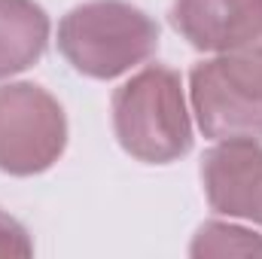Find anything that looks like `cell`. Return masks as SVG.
I'll list each match as a JSON object with an SVG mask.
<instances>
[{"mask_svg": "<svg viewBox=\"0 0 262 259\" xmlns=\"http://www.w3.org/2000/svg\"><path fill=\"white\" fill-rule=\"evenodd\" d=\"M116 137L140 162L165 165L192 146V128L180 92V76L168 67H146L113 98Z\"/></svg>", "mask_w": 262, "mask_h": 259, "instance_id": "cell-2", "label": "cell"}, {"mask_svg": "<svg viewBox=\"0 0 262 259\" xmlns=\"http://www.w3.org/2000/svg\"><path fill=\"white\" fill-rule=\"evenodd\" d=\"M159 46L149 15L122 0H92L70 9L58 28V49L79 73L110 79L146 61Z\"/></svg>", "mask_w": 262, "mask_h": 259, "instance_id": "cell-1", "label": "cell"}, {"mask_svg": "<svg viewBox=\"0 0 262 259\" xmlns=\"http://www.w3.org/2000/svg\"><path fill=\"white\" fill-rule=\"evenodd\" d=\"M256 253H262V235L223 223H207L192 244V256H256Z\"/></svg>", "mask_w": 262, "mask_h": 259, "instance_id": "cell-8", "label": "cell"}, {"mask_svg": "<svg viewBox=\"0 0 262 259\" xmlns=\"http://www.w3.org/2000/svg\"><path fill=\"white\" fill-rule=\"evenodd\" d=\"M64 146L61 107L40 85H0V171L37 174Z\"/></svg>", "mask_w": 262, "mask_h": 259, "instance_id": "cell-4", "label": "cell"}, {"mask_svg": "<svg viewBox=\"0 0 262 259\" xmlns=\"http://www.w3.org/2000/svg\"><path fill=\"white\" fill-rule=\"evenodd\" d=\"M28 253H31V241L25 229L6 213H0V256H28Z\"/></svg>", "mask_w": 262, "mask_h": 259, "instance_id": "cell-9", "label": "cell"}, {"mask_svg": "<svg viewBox=\"0 0 262 259\" xmlns=\"http://www.w3.org/2000/svg\"><path fill=\"white\" fill-rule=\"evenodd\" d=\"M171 18L207 52H241L262 40V0H177Z\"/></svg>", "mask_w": 262, "mask_h": 259, "instance_id": "cell-5", "label": "cell"}, {"mask_svg": "<svg viewBox=\"0 0 262 259\" xmlns=\"http://www.w3.org/2000/svg\"><path fill=\"white\" fill-rule=\"evenodd\" d=\"M201 177L213 210L262 223V146L256 140H226L210 149Z\"/></svg>", "mask_w": 262, "mask_h": 259, "instance_id": "cell-6", "label": "cell"}, {"mask_svg": "<svg viewBox=\"0 0 262 259\" xmlns=\"http://www.w3.org/2000/svg\"><path fill=\"white\" fill-rule=\"evenodd\" d=\"M198 125L216 140H262V55L223 52L192 70Z\"/></svg>", "mask_w": 262, "mask_h": 259, "instance_id": "cell-3", "label": "cell"}, {"mask_svg": "<svg viewBox=\"0 0 262 259\" xmlns=\"http://www.w3.org/2000/svg\"><path fill=\"white\" fill-rule=\"evenodd\" d=\"M46 40L49 18L34 0H0V79L34 64Z\"/></svg>", "mask_w": 262, "mask_h": 259, "instance_id": "cell-7", "label": "cell"}]
</instances>
